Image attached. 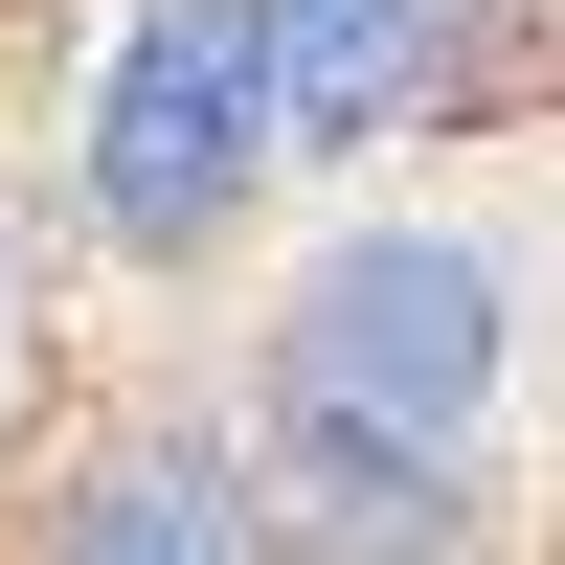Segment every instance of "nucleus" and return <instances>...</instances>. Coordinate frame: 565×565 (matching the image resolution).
I'll use <instances>...</instances> for the list:
<instances>
[{"mask_svg":"<svg viewBox=\"0 0 565 565\" xmlns=\"http://www.w3.org/2000/svg\"><path fill=\"white\" fill-rule=\"evenodd\" d=\"M498 362H521L498 249H452V226L317 249L295 317H271V498L340 565H452V452H476Z\"/></svg>","mask_w":565,"mask_h":565,"instance_id":"obj_1","label":"nucleus"},{"mask_svg":"<svg viewBox=\"0 0 565 565\" xmlns=\"http://www.w3.org/2000/svg\"><path fill=\"white\" fill-rule=\"evenodd\" d=\"M271 159V0H136L114 90H90V226L114 249H204Z\"/></svg>","mask_w":565,"mask_h":565,"instance_id":"obj_2","label":"nucleus"},{"mask_svg":"<svg viewBox=\"0 0 565 565\" xmlns=\"http://www.w3.org/2000/svg\"><path fill=\"white\" fill-rule=\"evenodd\" d=\"M430 90H452V0H271V136L362 159V136H407Z\"/></svg>","mask_w":565,"mask_h":565,"instance_id":"obj_3","label":"nucleus"},{"mask_svg":"<svg viewBox=\"0 0 565 565\" xmlns=\"http://www.w3.org/2000/svg\"><path fill=\"white\" fill-rule=\"evenodd\" d=\"M226 521H249L226 452H114V476H68L23 521V565H226Z\"/></svg>","mask_w":565,"mask_h":565,"instance_id":"obj_4","label":"nucleus"}]
</instances>
